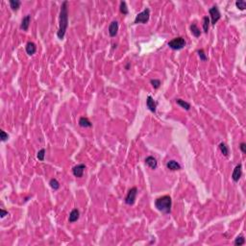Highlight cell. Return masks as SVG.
<instances>
[{"label": "cell", "instance_id": "8992f818", "mask_svg": "<svg viewBox=\"0 0 246 246\" xmlns=\"http://www.w3.org/2000/svg\"><path fill=\"white\" fill-rule=\"evenodd\" d=\"M136 194H138V190H136V188L135 187L132 188L129 190V192H128L126 198H125V203L127 205H133L136 201Z\"/></svg>", "mask_w": 246, "mask_h": 246}, {"label": "cell", "instance_id": "9a60e30c", "mask_svg": "<svg viewBox=\"0 0 246 246\" xmlns=\"http://www.w3.org/2000/svg\"><path fill=\"white\" fill-rule=\"evenodd\" d=\"M79 215H80V212H79V210L77 209L72 210L69 214V219H68L69 222L73 223V222H75V221H77L79 219Z\"/></svg>", "mask_w": 246, "mask_h": 246}, {"label": "cell", "instance_id": "8fae6325", "mask_svg": "<svg viewBox=\"0 0 246 246\" xmlns=\"http://www.w3.org/2000/svg\"><path fill=\"white\" fill-rule=\"evenodd\" d=\"M145 163L151 169H156V168H157V166H158L157 160H156L154 157H152V156H149V157L146 158V159H145Z\"/></svg>", "mask_w": 246, "mask_h": 246}, {"label": "cell", "instance_id": "603a6c76", "mask_svg": "<svg viewBox=\"0 0 246 246\" xmlns=\"http://www.w3.org/2000/svg\"><path fill=\"white\" fill-rule=\"evenodd\" d=\"M49 185H50V187L53 188L54 190H57L60 188V184L56 179H51L50 182H49Z\"/></svg>", "mask_w": 246, "mask_h": 246}, {"label": "cell", "instance_id": "44dd1931", "mask_svg": "<svg viewBox=\"0 0 246 246\" xmlns=\"http://www.w3.org/2000/svg\"><path fill=\"white\" fill-rule=\"evenodd\" d=\"M119 9H120V13H123V15H128V13H129L128 8H127V5H126V2H124V1L120 2Z\"/></svg>", "mask_w": 246, "mask_h": 246}, {"label": "cell", "instance_id": "4316f807", "mask_svg": "<svg viewBox=\"0 0 246 246\" xmlns=\"http://www.w3.org/2000/svg\"><path fill=\"white\" fill-rule=\"evenodd\" d=\"M44 155H45V149H40V151L38 152L37 157L40 161L42 162V161H44Z\"/></svg>", "mask_w": 246, "mask_h": 246}, {"label": "cell", "instance_id": "ffe728a7", "mask_svg": "<svg viewBox=\"0 0 246 246\" xmlns=\"http://www.w3.org/2000/svg\"><path fill=\"white\" fill-rule=\"evenodd\" d=\"M219 149H220V151H221V153H222V154L225 156V157H227V156L229 155V149H228V146L226 145L225 143L224 142H221L220 144H219Z\"/></svg>", "mask_w": 246, "mask_h": 246}, {"label": "cell", "instance_id": "5bb4252c", "mask_svg": "<svg viewBox=\"0 0 246 246\" xmlns=\"http://www.w3.org/2000/svg\"><path fill=\"white\" fill-rule=\"evenodd\" d=\"M26 52L28 55H34L35 53H36V50H37V47H36V44H35L34 42H28L26 44Z\"/></svg>", "mask_w": 246, "mask_h": 246}, {"label": "cell", "instance_id": "52a82bcc", "mask_svg": "<svg viewBox=\"0 0 246 246\" xmlns=\"http://www.w3.org/2000/svg\"><path fill=\"white\" fill-rule=\"evenodd\" d=\"M86 169V165H83V163H80V165H77L76 166H74L72 169V173L75 177H78V178H81L83 177L84 171Z\"/></svg>", "mask_w": 246, "mask_h": 246}, {"label": "cell", "instance_id": "9c48e42d", "mask_svg": "<svg viewBox=\"0 0 246 246\" xmlns=\"http://www.w3.org/2000/svg\"><path fill=\"white\" fill-rule=\"evenodd\" d=\"M146 106L149 109V111H151L152 113H156V108H157V102L153 99L152 96H147L146 99Z\"/></svg>", "mask_w": 246, "mask_h": 246}, {"label": "cell", "instance_id": "ac0fdd59", "mask_svg": "<svg viewBox=\"0 0 246 246\" xmlns=\"http://www.w3.org/2000/svg\"><path fill=\"white\" fill-rule=\"evenodd\" d=\"M21 2L19 0H10V6L13 11H17L18 8L20 7Z\"/></svg>", "mask_w": 246, "mask_h": 246}, {"label": "cell", "instance_id": "4dcf8cb0", "mask_svg": "<svg viewBox=\"0 0 246 246\" xmlns=\"http://www.w3.org/2000/svg\"><path fill=\"white\" fill-rule=\"evenodd\" d=\"M0 212H1V214H0V216H1V218L5 217L8 214V212H6V210H2V209L0 210Z\"/></svg>", "mask_w": 246, "mask_h": 246}, {"label": "cell", "instance_id": "ba28073f", "mask_svg": "<svg viewBox=\"0 0 246 246\" xmlns=\"http://www.w3.org/2000/svg\"><path fill=\"white\" fill-rule=\"evenodd\" d=\"M241 167H242L241 163H239V165H237L234 169L233 174H232V178H233V180L235 182H239V180L240 179V177H241V175H242Z\"/></svg>", "mask_w": 246, "mask_h": 246}, {"label": "cell", "instance_id": "6da1fadb", "mask_svg": "<svg viewBox=\"0 0 246 246\" xmlns=\"http://www.w3.org/2000/svg\"><path fill=\"white\" fill-rule=\"evenodd\" d=\"M67 1H64L61 6V13H60V26L57 32V36L60 40L65 38V32H67L68 26V11H67Z\"/></svg>", "mask_w": 246, "mask_h": 246}, {"label": "cell", "instance_id": "e0dca14e", "mask_svg": "<svg viewBox=\"0 0 246 246\" xmlns=\"http://www.w3.org/2000/svg\"><path fill=\"white\" fill-rule=\"evenodd\" d=\"M190 31H191V33H192V35L194 37H196V38L200 37L201 31H200V29L198 28L197 25H196L195 23H193V24H191V25H190Z\"/></svg>", "mask_w": 246, "mask_h": 246}, {"label": "cell", "instance_id": "f1b7e54d", "mask_svg": "<svg viewBox=\"0 0 246 246\" xmlns=\"http://www.w3.org/2000/svg\"><path fill=\"white\" fill-rule=\"evenodd\" d=\"M0 136H1V138H1L2 141H6L7 139L9 138V135L5 133V131H3V130L0 131Z\"/></svg>", "mask_w": 246, "mask_h": 246}, {"label": "cell", "instance_id": "1f68e13d", "mask_svg": "<svg viewBox=\"0 0 246 246\" xmlns=\"http://www.w3.org/2000/svg\"><path fill=\"white\" fill-rule=\"evenodd\" d=\"M129 67H130V64H127L126 65V69H129Z\"/></svg>", "mask_w": 246, "mask_h": 246}, {"label": "cell", "instance_id": "d4e9b609", "mask_svg": "<svg viewBox=\"0 0 246 246\" xmlns=\"http://www.w3.org/2000/svg\"><path fill=\"white\" fill-rule=\"evenodd\" d=\"M245 243V239L243 236H239L236 239V240H235V244H236L237 246H241Z\"/></svg>", "mask_w": 246, "mask_h": 246}, {"label": "cell", "instance_id": "d6986e66", "mask_svg": "<svg viewBox=\"0 0 246 246\" xmlns=\"http://www.w3.org/2000/svg\"><path fill=\"white\" fill-rule=\"evenodd\" d=\"M176 103L178 104L179 106H181L182 108H184L185 110H187V111H188V110H190V103L186 102V101L182 100V99H177V100H176Z\"/></svg>", "mask_w": 246, "mask_h": 246}, {"label": "cell", "instance_id": "3957f363", "mask_svg": "<svg viewBox=\"0 0 246 246\" xmlns=\"http://www.w3.org/2000/svg\"><path fill=\"white\" fill-rule=\"evenodd\" d=\"M168 46L171 49H173V50H180V49L184 48L186 46V40L184 38H182V37L175 38V39H172L171 40H169Z\"/></svg>", "mask_w": 246, "mask_h": 246}, {"label": "cell", "instance_id": "484cf974", "mask_svg": "<svg viewBox=\"0 0 246 246\" xmlns=\"http://www.w3.org/2000/svg\"><path fill=\"white\" fill-rule=\"evenodd\" d=\"M150 83H151L154 89H159L161 86V81L158 80V79H152V80L150 81Z\"/></svg>", "mask_w": 246, "mask_h": 246}, {"label": "cell", "instance_id": "f546056e", "mask_svg": "<svg viewBox=\"0 0 246 246\" xmlns=\"http://www.w3.org/2000/svg\"><path fill=\"white\" fill-rule=\"evenodd\" d=\"M239 148L240 150L242 151V153H246V144L244 142H241L239 145Z\"/></svg>", "mask_w": 246, "mask_h": 246}, {"label": "cell", "instance_id": "7a4b0ae2", "mask_svg": "<svg viewBox=\"0 0 246 246\" xmlns=\"http://www.w3.org/2000/svg\"><path fill=\"white\" fill-rule=\"evenodd\" d=\"M171 197L168 195L162 196V197L156 199L155 201V206L160 212H163V214H169L171 210Z\"/></svg>", "mask_w": 246, "mask_h": 246}, {"label": "cell", "instance_id": "cb8c5ba5", "mask_svg": "<svg viewBox=\"0 0 246 246\" xmlns=\"http://www.w3.org/2000/svg\"><path fill=\"white\" fill-rule=\"evenodd\" d=\"M236 6L237 9H239L240 11H243V10H245V8H246V2L244 0H239V1L236 2Z\"/></svg>", "mask_w": 246, "mask_h": 246}, {"label": "cell", "instance_id": "83f0119b", "mask_svg": "<svg viewBox=\"0 0 246 246\" xmlns=\"http://www.w3.org/2000/svg\"><path fill=\"white\" fill-rule=\"evenodd\" d=\"M198 55H199V57H200V60L201 61H203V62H205V61H207L208 60V58H207V56H206V54H205V52H204V50H198Z\"/></svg>", "mask_w": 246, "mask_h": 246}, {"label": "cell", "instance_id": "7c38bea8", "mask_svg": "<svg viewBox=\"0 0 246 246\" xmlns=\"http://www.w3.org/2000/svg\"><path fill=\"white\" fill-rule=\"evenodd\" d=\"M30 21H31V15H27L23 17L22 21H21V24H20V28L23 30V31H27L29 28V25H30Z\"/></svg>", "mask_w": 246, "mask_h": 246}, {"label": "cell", "instance_id": "5b68a950", "mask_svg": "<svg viewBox=\"0 0 246 246\" xmlns=\"http://www.w3.org/2000/svg\"><path fill=\"white\" fill-rule=\"evenodd\" d=\"M209 13H210V19H212V25H214V24L216 23L221 17L219 10H218V8L216 6H214L209 10Z\"/></svg>", "mask_w": 246, "mask_h": 246}, {"label": "cell", "instance_id": "2e32d148", "mask_svg": "<svg viewBox=\"0 0 246 246\" xmlns=\"http://www.w3.org/2000/svg\"><path fill=\"white\" fill-rule=\"evenodd\" d=\"M79 125H80L81 127L87 128V127H91L92 124L87 117H81V118L79 119Z\"/></svg>", "mask_w": 246, "mask_h": 246}, {"label": "cell", "instance_id": "277c9868", "mask_svg": "<svg viewBox=\"0 0 246 246\" xmlns=\"http://www.w3.org/2000/svg\"><path fill=\"white\" fill-rule=\"evenodd\" d=\"M149 17H150V10L148 8L144 9L142 12H140L139 13H138L135 18V23L138 24V23H143L145 24L146 22H148L149 20Z\"/></svg>", "mask_w": 246, "mask_h": 246}, {"label": "cell", "instance_id": "4fadbf2b", "mask_svg": "<svg viewBox=\"0 0 246 246\" xmlns=\"http://www.w3.org/2000/svg\"><path fill=\"white\" fill-rule=\"evenodd\" d=\"M166 166H167L168 169H170L172 171H175V170H180L181 169V165H179L176 161H169V162L166 163Z\"/></svg>", "mask_w": 246, "mask_h": 246}, {"label": "cell", "instance_id": "30bf717a", "mask_svg": "<svg viewBox=\"0 0 246 246\" xmlns=\"http://www.w3.org/2000/svg\"><path fill=\"white\" fill-rule=\"evenodd\" d=\"M118 31V22L117 21H113L110 26H109V34L111 37H116Z\"/></svg>", "mask_w": 246, "mask_h": 246}, {"label": "cell", "instance_id": "7402d4cb", "mask_svg": "<svg viewBox=\"0 0 246 246\" xmlns=\"http://www.w3.org/2000/svg\"><path fill=\"white\" fill-rule=\"evenodd\" d=\"M210 27V18L208 16H205L203 18V29L205 33H208Z\"/></svg>", "mask_w": 246, "mask_h": 246}]
</instances>
